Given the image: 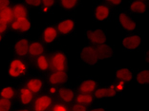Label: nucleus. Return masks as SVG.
I'll return each mask as SVG.
<instances>
[{
    "label": "nucleus",
    "mask_w": 149,
    "mask_h": 111,
    "mask_svg": "<svg viewBox=\"0 0 149 111\" xmlns=\"http://www.w3.org/2000/svg\"><path fill=\"white\" fill-rule=\"evenodd\" d=\"M29 71V64L26 59L15 56L8 63V75L13 79H20Z\"/></svg>",
    "instance_id": "obj_1"
},
{
    "label": "nucleus",
    "mask_w": 149,
    "mask_h": 111,
    "mask_svg": "<svg viewBox=\"0 0 149 111\" xmlns=\"http://www.w3.org/2000/svg\"><path fill=\"white\" fill-rule=\"evenodd\" d=\"M50 69L52 71H64L67 70L68 60L66 53L62 50H56L49 56Z\"/></svg>",
    "instance_id": "obj_2"
},
{
    "label": "nucleus",
    "mask_w": 149,
    "mask_h": 111,
    "mask_svg": "<svg viewBox=\"0 0 149 111\" xmlns=\"http://www.w3.org/2000/svg\"><path fill=\"white\" fill-rule=\"evenodd\" d=\"M79 55H80V59L82 60V62L89 66H96L100 62L99 56L97 54V50H96V48H95V46H92V45L84 46L83 48L80 49Z\"/></svg>",
    "instance_id": "obj_3"
},
{
    "label": "nucleus",
    "mask_w": 149,
    "mask_h": 111,
    "mask_svg": "<svg viewBox=\"0 0 149 111\" xmlns=\"http://www.w3.org/2000/svg\"><path fill=\"white\" fill-rule=\"evenodd\" d=\"M143 36L140 33H134L131 32L130 34L123 37V48L124 50L128 52L135 51L138 50L143 45Z\"/></svg>",
    "instance_id": "obj_4"
},
{
    "label": "nucleus",
    "mask_w": 149,
    "mask_h": 111,
    "mask_svg": "<svg viewBox=\"0 0 149 111\" xmlns=\"http://www.w3.org/2000/svg\"><path fill=\"white\" fill-rule=\"evenodd\" d=\"M15 99L17 100V103L20 106H31L33 101L35 99V95L23 83L16 88Z\"/></svg>",
    "instance_id": "obj_5"
},
{
    "label": "nucleus",
    "mask_w": 149,
    "mask_h": 111,
    "mask_svg": "<svg viewBox=\"0 0 149 111\" xmlns=\"http://www.w3.org/2000/svg\"><path fill=\"white\" fill-rule=\"evenodd\" d=\"M54 103L53 96L50 94H38L32 103V110L36 111H47L51 109Z\"/></svg>",
    "instance_id": "obj_6"
},
{
    "label": "nucleus",
    "mask_w": 149,
    "mask_h": 111,
    "mask_svg": "<svg viewBox=\"0 0 149 111\" xmlns=\"http://www.w3.org/2000/svg\"><path fill=\"white\" fill-rule=\"evenodd\" d=\"M29 39L25 36H20L15 40L13 45V55L20 58L26 59L28 57V49H29Z\"/></svg>",
    "instance_id": "obj_7"
},
{
    "label": "nucleus",
    "mask_w": 149,
    "mask_h": 111,
    "mask_svg": "<svg viewBox=\"0 0 149 111\" xmlns=\"http://www.w3.org/2000/svg\"><path fill=\"white\" fill-rule=\"evenodd\" d=\"M85 35H86L88 42L95 47L106 43V40H107V34L102 29H88L85 32Z\"/></svg>",
    "instance_id": "obj_8"
},
{
    "label": "nucleus",
    "mask_w": 149,
    "mask_h": 111,
    "mask_svg": "<svg viewBox=\"0 0 149 111\" xmlns=\"http://www.w3.org/2000/svg\"><path fill=\"white\" fill-rule=\"evenodd\" d=\"M111 14L112 11L110 6H108L105 3H99L93 9V18L96 21L105 22L110 19Z\"/></svg>",
    "instance_id": "obj_9"
},
{
    "label": "nucleus",
    "mask_w": 149,
    "mask_h": 111,
    "mask_svg": "<svg viewBox=\"0 0 149 111\" xmlns=\"http://www.w3.org/2000/svg\"><path fill=\"white\" fill-rule=\"evenodd\" d=\"M32 29V21L29 17L15 18L10 24V31L18 33H28Z\"/></svg>",
    "instance_id": "obj_10"
},
{
    "label": "nucleus",
    "mask_w": 149,
    "mask_h": 111,
    "mask_svg": "<svg viewBox=\"0 0 149 111\" xmlns=\"http://www.w3.org/2000/svg\"><path fill=\"white\" fill-rule=\"evenodd\" d=\"M118 25H120V28L126 32L131 33V32H135L137 31V28H138L137 23L135 22L125 12H121L118 13Z\"/></svg>",
    "instance_id": "obj_11"
},
{
    "label": "nucleus",
    "mask_w": 149,
    "mask_h": 111,
    "mask_svg": "<svg viewBox=\"0 0 149 111\" xmlns=\"http://www.w3.org/2000/svg\"><path fill=\"white\" fill-rule=\"evenodd\" d=\"M59 35H70L76 29V21L73 18H65L60 20L56 25Z\"/></svg>",
    "instance_id": "obj_12"
},
{
    "label": "nucleus",
    "mask_w": 149,
    "mask_h": 111,
    "mask_svg": "<svg viewBox=\"0 0 149 111\" xmlns=\"http://www.w3.org/2000/svg\"><path fill=\"white\" fill-rule=\"evenodd\" d=\"M58 32L56 31V26L47 25L42 29L41 32V41L46 45H51L52 43L56 42L58 38Z\"/></svg>",
    "instance_id": "obj_13"
},
{
    "label": "nucleus",
    "mask_w": 149,
    "mask_h": 111,
    "mask_svg": "<svg viewBox=\"0 0 149 111\" xmlns=\"http://www.w3.org/2000/svg\"><path fill=\"white\" fill-rule=\"evenodd\" d=\"M24 85L31 90L33 95H38L42 92L44 87L43 80L38 76H31L24 82Z\"/></svg>",
    "instance_id": "obj_14"
},
{
    "label": "nucleus",
    "mask_w": 149,
    "mask_h": 111,
    "mask_svg": "<svg viewBox=\"0 0 149 111\" xmlns=\"http://www.w3.org/2000/svg\"><path fill=\"white\" fill-rule=\"evenodd\" d=\"M45 51V47L44 43L39 40H33L29 43V49H28V57L31 60H33L37 56L41 55Z\"/></svg>",
    "instance_id": "obj_15"
},
{
    "label": "nucleus",
    "mask_w": 149,
    "mask_h": 111,
    "mask_svg": "<svg viewBox=\"0 0 149 111\" xmlns=\"http://www.w3.org/2000/svg\"><path fill=\"white\" fill-rule=\"evenodd\" d=\"M56 95L60 102L66 103V105H71L74 101L76 93L69 87H59L56 89Z\"/></svg>",
    "instance_id": "obj_16"
},
{
    "label": "nucleus",
    "mask_w": 149,
    "mask_h": 111,
    "mask_svg": "<svg viewBox=\"0 0 149 111\" xmlns=\"http://www.w3.org/2000/svg\"><path fill=\"white\" fill-rule=\"evenodd\" d=\"M68 75H67V71H52L47 76V83L50 86H61L67 81Z\"/></svg>",
    "instance_id": "obj_17"
},
{
    "label": "nucleus",
    "mask_w": 149,
    "mask_h": 111,
    "mask_svg": "<svg viewBox=\"0 0 149 111\" xmlns=\"http://www.w3.org/2000/svg\"><path fill=\"white\" fill-rule=\"evenodd\" d=\"M99 87V84L95 79L92 78H87L82 81H80V83L77 86V92L79 93H89L93 94V92Z\"/></svg>",
    "instance_id": "obj_18"
},
{
    "label": "nucleus",
    "mask_w": 149,
    "mask_h": 111,
    "mask_svg": "<svg viewBox=\"0 0 149 111\" xmlns=\"http://www.w3.org/2000/svg\"><path fill=\"white\" fill-rule=\"evenodd\" d=\"M128 12L135 14H144L147 12V5L143 0H132L128 5Z\"/></svg>",
    "instance_id": "obj_19"
},
{
    "label": "nucleus",
    "mask_w": 149,
    "mask_h": 111,
    "mask_svg": "<svg viewBox=\"0 0 149 111\" xmlns=\"http://www.w3.org/2000/svg\"><path fill=\"white\" fill-rule=\"evenodd\" d=\"M97 50V54L99 56L100 61V60L111 59L114 56V49L110 45H107L106 43L101 44V45L95 47Z\"/></svg>",
    "instance_id": "obj_20"
},
{
    "label": "nucleus",
    "mask_w": 149,
    "mask_h": 111,
    "mask_svg": "<svg viewBox=\"0 0 149 111\" xmlns=\"http://www.w3.org/2000/svg\"><path fill=\"white\" fill-rule=\"evenodd\" d=\"M115 79L118 82H123V83H129L134 78L133 72L131 71L129 69L126 68H118L115 70Z\"/></svg>",
    "instance_id": "obj_21"
},
{
    "label": "nucleus",
    "mask_w": 149,
    "mask_h": 111,
    "mask_svg": "<svg viewBox=\"0 0 149 111\" xmlns=\"http://www.w3.org/2000/svg\"><path fill=\"white\" fill-rule=\"evenodd\" d=\"M12 10H13V19L29 17L28 8H27V5L24 2L15 3V4L12 6Z\"/></svg>",
    "instance_id": "obj_22"
},
{
    "label": "nucleus",
    "mask_w": 149,
    "mask_h": 111,
    "mask_svg": "<svg viewBox=\"0 0 149 111\" xmlns=\"http://www.w3.org/2000/svg\"><path fill=\"white\" fill-rule=\"evenodd\" d=\"M33 63H35L36 69L40 72H47L50 69L49 56H47L45 53L33 59Z\"/></svg>",
    "instance_id": "obj_23"
},
{
    "label": "nucleus",
    "mask_w": 149,
    "mask_h": 111,
    "mask_svg": "<svg viewBox=\"0 0 149 111\" xmlns=\"http://www.w3.org/2000/svg\"><path fill=\"white\" fill-rule=\"evenodd\" d=\"M16 96V88L11 84H4L0 86V98L15 101Z\"/></svg>",
    "instance_id": "obj_24"
},
{
    "label": "nucleus",
    "mask_w": 149,
    "mask_h": 111,
    "mask_svg": "<svg viewBox=\"0 0 149 111\" xmlns=\"http://www.w3.org/2000/svg\"><path fill=\"white\" fill-rule=\"evenodd\" d=\"M95 98L93 96V94H89V93H79L77 92L74 96V103H80V105L83 106H91L94 103Z\"/></svg>",
    "instance_id": "obj_25"
},
{
    "label": "nucleus",
    "mask_w": 149,
    "mask_h": 111,
    "mask_svg": "<svg viewBox=\"0 0 149 111\" xmlns=\"http://www.w3.org/2000/svg\"><path fill=\"white\" fill-rule=\"evenodd\" d=\"M0 20L9 25L12 23V21L13 20V13L11 5L0 9Z\"/></svg>",
    "instance_id": "obj_26"
},
{
    "label": "nucleus",
    "mask_w": 149,
    "mask_h": 111,
    "mask_svg": "<svg viewBox=\"0 0 149 111\" xmlns=\"http://www.w3.org/2000/svg\"><path fill=\"white\" fill-rule=\"evenodd\" d=\"M136 82L141 86H146L149 84V70L141 69L136 74Z\"/></svg>",
    "instance_id": "obj_27"
},
{
    "label": "nucleus",
    "mask_w": 149,
    "mask_h": 111,
    "mask_svg": "<svg viewBox=\"0 0 149 111\" xmlns=\"http://www.w3.org/2000/svg\"><path fill=\"white\" fill-rule=\"evenodd\" d=\"M79 0H59V4L64 11H73L77 7Z\"/></svg>",
    "instance_id": "obj_28"
},
{
    "label": "nucleus",
    "mask_w": 149,
    "mask_h": 111,
    "mask_svg": "<svg viewBox=\"0 0 149 111\" xmlns=\"http://www.w3.org/2000/svg\"><path fill=\"white\" fill-rule=\"evenodd\" d=\"M15 103L12 100L0 98V111H10L13 109Z\"/></svg>",
    "instance_id": "obj_29"
},
{
    "label": "nucleus",
    "mask_w": 149,
    "mask_h": 111,
    "mask_svg": "<svg viewBox=\"0 0 149 111\" xmlns=\"http://www.w3.org/2000/svg\"><path fill=\"white\" fill-rule=\"evenodd\" d=\"M93 96L95 100H101V99H105L108 97V90L107 86L104 87H97V88L93 92Z\"/></svg>",
    "instance_id": "obj_30"
},
{
    "label": "nucleus",
    "mask_w": 149,
    "mask_h": 111,
    "mask_svg": "<svg viewBox=\"0 0 149 111\" xmlns=\"http://www.w3.org/2000/svg\"><path fill=\"white\" fill-rule=\"evenodd\" d=\"M56 3V0H41V12L43 13H48Z\"/></svg>",
    "instance_id": "obj_31"
},
{
    "label": "nucleus",
    "mask_w": 149,
    "mask_h": 111,
    "mask_svg": "<svg viewBox=\"0 0 149 111\" xmlns=\"http://www.w3.org/2000/svg\"><path fill=\"white\" fill-rule=\"evenodd\" d=\"M70 109V106H68V105L62 102H54L53 106H51V109L50 110H53V111H66V110H69Z\"/></svg>",
    "instance_id": "obj_32"
},
{
    "label": "nucleus",
    "mask_w": 149,
    "mask_h": 111,
    "mask_svg": "<svg viewBox=\"0 0 149 111\" xmlns=\"http://www.w3.org/2000/svg\"><path fill=\"white\" fill-rule=\"evenodd\" d=\"M107 90H108V97H110V98H114V97H116L117 95H118V94L120 93L117 88L116 83L112 84L109 86H107Z\"/></svg>",
    "instance_id": "obj_33"
},
{
    "label": "nucleus",
    "mask_w": 149,
    "mask_h": 111,
    "mask_svg": "<svg viewBox=\"0 0 149 111\" xmlns=\"http://www.w3.org/2000/svg\"><path fill=\"white\" fill-rule=\"evenodd\" d=\"M27 6L35 7V8H40L41 7V0H23Z\"/></svg>",
    "instance_id": "obj_34"
},
{
    "label": "nucleus",
    "mask_w": 149,
    "mask_h": 111,
    "mask_svg": "<svg viewBox=\"0 0 149 111\" xmlns=\"http://www.w3.org/2000/svg\"><path fill=\"white\" fill-rule=\"evenodd\" d=\"M88 109V107L86 106L80 105V103H74V105H72V106H70L69 110H73V111H86Z\"/></svg>",
    "instance_id": "obj_35"
},
{
    "label": "nucleus",
    "mask_w": 149,
    "mask_h": 111,
    "mask_svg": "<svg viewBox=\"0 0 149 111\" xmlns=\"http://www.w3.org/2000/svg\"><path fill=\"white\" fill-rule=\"evenodd\" d=\"M10 31V25L0 20V34L5 35Z\"/></svg>",
    "instance_id": "obj_36"
},
{
    "label": "nucleus",
    "mask_w": 149,
    "mask_h": 111,
    "mask_svg": "<svg viewBox=\"0 0 149 111\" xmlns=\"http://www.w3.org/2000/svg\"><path fill=\"white\" fill-rule=\"evenodd\" d=\"M103 1L108 6H120L123 3V0H103Z\"/></svg>",
    "instance_id": "obj_37"
},
{
    "label": "nucleus",
    "mask_w": 149,
    "mask_h": 111,
    "mask_svg": "<svg viewBox=\"0 0 149 111\" xmlns=\"http://www.w3.org/2000/svg\"><path fill=\"white\" fill-rule=\"evenodd\" d=\"M11 5V0H0V9Z\"/></svg>",
    "instance_id": "obj_38"
},
{
    "label": "nucleus",
    "mask_w": 149,
    "mask_h": 111,
    "mask_svg": "<svg viewBox=\"0 0 149 111\" xmlns=\"http://www.w3.org/2000/svg\"><path fill=\"white\" fill-rule=\"evenodd\" d=\"M93 110H95V111H97V110H99V111H105V110H107V108L106 107H94L93 108Z\"/></svg>",
    "instance_id": "obj_39"
},
{
    "label": "nucleus",
    "mask_w": 149,
    "mask_h": 111,
    "mask_svg": "<svg viewBox=\"0 0 149 111\" xmlns=\"http://www.w3.org/2000/svg\"><path fill=\"white\" fill-rule=\"evenodd\" d=\"M3 37H4V35L0 34V44H1L3 42V40H4V38H3Z\"/></svg>",
    "instance_id": "obj_40"
},
{
    "label": "nucleus",
    "mask_w": 149,
    "mask_h": 111,
    "mask_svg": "<svg viewBox=\"0 0 149 111\" xmlns=\"http://www.w3.org/2000/svg\"><path fill=\"white\" fill-rule=\"evenodd\" d=\"M143 1H146V0H143Z\"/></svg>",
    "instance_id": "obj_41"
}]
</instances>
